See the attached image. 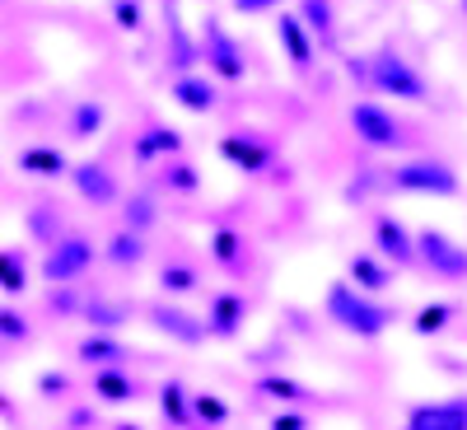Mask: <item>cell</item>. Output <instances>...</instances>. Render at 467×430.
<instances>
[{
  "label": "cell",
  "mask_w": 467,
  "mask_h": 430,
  "mask_svg": "<svg viewBox=\"0 0 467 430\" xmlns=\"http://www.w3.org/2000/svg\"><path fill=\"white\" fill-rule=\"evenodd\" d=\"M327 319L341 332H350V337L374 341V337H383L388 328H393V309H383L379 299H369L365 290H356L350 281H332L327 286Z\"/></svg>",
  "instance_id": "1"
},
{
  "label": "cell",
  "mask_w": 467,
  "mask_h": 430,
  "mask_svg": "<svg viewBox=\"0 0 467 430\" xmlns=\"http://www.w3.org/2000/svg\"><path fill=\"white\" fill-rule=\"evenodd\" d=\"M94 257H99L94 239H85V234H57V239L47 244V253H43V281L47 286L80 281L85 271L94 267Z\"/></svg>",
  "instance_id": "2"
},
{
  "label": "cell",
  "mask_w": 467,
  "mask_h": 430,
  "mask_svg": "<svg viewBox=\"0 0 467 430\" xmlns=\"http://www.w3.org/2000/svg\"><path fill=\"white\" fill-rule=\"evenodd\" d=\"M388 187L393 192H411V197H458L462 183L449 164L440 160H407L388 173Z\"/></svg>",
  "instance_id": "3"
},
{
  "label": "cell",
  "mask_w": 467,
  "mask_h": 430,
  "mask_svg": "<svg viewBox=\"0 0 467 430\" xmlns=\"http://www.w3.org/2000/svg\"><path fill=\"white\" fill-rule=\"evenodd\" d=\"M416 257L431 267L435 277H444V281H467V244L449 239L444 229L425 225V229L416 234Z\"/></svg>",
  "instance_id": "4"
},
{
  "label": "cell",
  "mask_w": 467,
  "mask_h": 430,
  "mask_svg": "<svg viewBox=\"0 0 467 430\" xmlns=\"http://www.w3.org/2000/svg\"><path fill=\"white\" fill-rule=\"evenodd\" d=\"M374 85H379L383 94H393V99H407V103H425V94H431L420 75H416L402 57H393V52L374 61Z\"/></svg>",
  "instance_id": "5"
},
{
  "label": "cell",
  "mask_w": 467,
  "mask_h": 430,
  "mask_svg": "<svg viewBox=\"0 0 467 430\" xmlns=\"http://www.w3.org/2000/svg\"><path fill=\"white\" fill-rule=\"evenodd\" d=\"M350 127H356V136L374 150H393L402 141V127L393 122V112H383L379 103H356L350 108Z\"/></svg>",
  "instance_id": "6"
},
{
  "label": "cell",
  "mask_w": 467,
  "mask_h": 430,
  "mask_svg": "<svg viewBox=\"0 0 467 430\" xmlns=\"http://www.w3.org/2000/svg\"><path fill=\"white\" fill-rule=\"evenodd\" d=\"M374 248L393 262V267H411V262H420L416 257V234L398 220V215H374Z\"/></svg>",
  "instance_id": "7"
},
{
  "label": "cell",
  "mask_w": 467,
  "mask_h": 430,
  "mask_svg": "<svg viewBox=\"0 0 467 430\" xmlns=\"http://www.w3.org/2000/svg\"><path fill=\"white\" fill-rule=\"evenodd\" d=\"M407 430H467V398H444V403L411 407Z\"/></svg>",
  "instance_id": "8"
},
{
  "label": "cell",
  "mask_w": 467,
  "mask_h": 430,
  "mask_svg": "<svg viewBox=\"0 0 467 430\" xmlns=\"http://www.w3.org/2000/svg\"><path fill=\"white\" fill-rule=\"evenodd\" d=\"M150 323L160 328L164 337L182 341V346H202L211 337L206 319H192V314H182V309H173V304H150Z\"/></svg>",
  "instance_id": "9"
},
{
  "label": "cell",
  "mask_w": 467,
  "mask_h": 430,
  "mask_svg": "<svg viewBox=\"0 0 467 430\" xmlns=\"http://www.w3.org/2000/svg\"><path fill=\"white\" fill-rule=\"evenodd\" d=\"M66 178L75 183V192H80L89 206H112L117 197H122V187H117V173H108L103 164H75Z\"/></svg>",
  "instance_id": "10"
},
{
  "label": "cell",
  "mask_w": 467,
  "mask_h": 430,
  "mask_svg": "<svg viewBox=\"0 0 467 430\" xmlns=\"http://www.w3.org/2000/svg\"><path fill=\"white\" fill-rule=\"evenodd\" d=\"M244 314H248L244 295L220 290V295L211 299V314H206V328H211V337H239V328H244Z\"/></svg>",
  "instance_id": "11"
},
{
  "label": "cell",
  "mask_w": 467,
  "mask_h": 430,
  "mask_svg": "<svg viewBox=\"0 0 467 430\" xmlns=\"http://www.w3.org/2000/svg\"><path fill=\"white\" fill-rule=\"evenodd\" d=\"M206 61H211V70L224 75V80H239L244 75V52L234 47V37L224 28H206Z\"/></svg>",
  "instance_id": "12"
},
{
  "label": "cell",
  "mask_w": 467,
  "mask_h": 430,
  "mask_svg": "<svg viewBox=\"0 0 467 430\" xmlns=\"http://www.w3.org/2000/svg\"><path fill=\"white\" fill-rule=\"evenodd\" d=\"M19 173H28V178H66L70 164H66V154L57 145H28L19 154Z\"/></svg>",
  "instance_id": "13"
},
{
  "label": "cell",
  "mask_w": 467,
  "mask_h": 430,
  "mask_svg": "<svg viewBox=\"0 0 467 430\" xmlns=\"http://www.w3.org/2000/svg\"><path fill=\"white\" fill-rule=\"evenodd\" d=\"M220 154L234 164V169H244V173H262L266 169V145H257V141H248V136H224L220 141Z\"/></svg>",
  "instance_id": "14"
},
{
  "label": "cell",
  "mask_w": 467,
  "mask_h": 430,
  "mask_svg": "<svg viewBox=\"0 0 467 430\" xmlns=\"http://www.w3.org/2000/svg\"><path fill=\"white\" fill-rule=\"evenodd\" d=\"M346 277H350V286L356 290H365V295H379V290H388V267L379 262V257H369V253H356L346 262Z\"/></svg>",
  "instance_id": "15"
},
{
  "label": "cell",
  "mask_w": 467,
  "mask_h": 430,
  "mask_svg": "<svg viewBox=\"0 0 467 430\" xmlns=\"http://www.w3.org/2000/svg\"><path fill=\"white\" fill-rule=\"evenodd\" d=\"M94 398L112 403V407H122V403H136V379H127L117 365H103L94 374Z\"/></svg>",
  "instance_id": "16"
},
{
  "label": "cell",
  "mask_w": 467,
  "mask_h": 430,
  "mask_svg": "<svg viewBox=\"0 0 467 430\" xmlns=\"http://www.w3.org/2000/svg\"><path fill=\"white\" fill-rule=\"evenodd\" d=\"M80 361H85V365H99V370H103V365H122V361H127V346L117 341L112 332H89V337L80 341Z\"/></svg>",
  "instance_id": "17"
},
{
  "label": "cell",
  "mask_w": 467,
  "mask_h": 430,
  "mask_svg": "<svg viewBox=\"0 0 467 430\" xmlns=\"http://www.w3.org/2000/svg\"><path fill=\"white\" fill-rule=\"evenodd\" d=\"M103 253H108L112 267H140V262H145V234H136V229H117Z\"/></svg>",
  "instance_id": "18"
},
{
  "label": "cell",
  "mask_w": 467,
  "mask_h": 430,
  "mask_svg": "<svg viewBox=\"0 0 467 430\" xmlns=\"http://www.w3.org/2000/svg\"><path fill=\"white\" fill-rule=\"evenodd\" d=\"M85 323L94 328V332H117L122 323H131V314H127V304H112V299H89L85 304Z\"/></svg>",
  "instance_id": "19"
},
{
  "label": "cell",
  "mask_w": 467,
  "mask_h": 430,
  "mask_svg": "<svg viewBox=\"0 0 467 430\" xmlns=\"http://www.w3.org/2000/svg\"><path fill=\"white\" fill-rule=\"evenodd\" d=\"M103 127V103L99 99H80L70 108V141H94Z\"/></svg>",
  "instance_id": "20"
},
{
  "label": "cell",
  "mask_w": 467,
  "mask_h": 430,
  "mask_svg": "<svg viewBox=\"0 0 467 430\" xmlns=\"http://www.w3.org/2000/svg\"><path fill=\"white\" fill-rule=\"evenodd\" d=\"M173 99L187 108V112H211L215 108V89L206 80H197V75H182V80L173 85Z\"/></svg>",
  "instance_id": "21"
},
{
  "label": "cell",
  "mask_w": 467,
  "mask_h": 430,
  "mask_svg": "<svg viewBox=\"0 0 467 430\" xmlns=\"http://www.w3.org/2000/svg\"><path fill=\"white\" fill-rule=\"evenodd\" d=\"M178 145H182V136H178L173 127H150V131L136 141V160H140V164H150L154 154H173Z\"/></svg>",
  "instance_id": "22"
},
{
  "label": "cell",
  "mask_w": 467,
  "mask_h": 430,
  "mask_svg": "<svg viewBox=\"0 0 467 430\" xmlns=\"http://www.w3.org/2000/svg\"><path fill=\"white\" fill-rule=\"evenodd\" d=\"M122 215H127V229H136V234H150L154 225H160V206H154L150 192H131Z\"/></svg>",
  "instance_id": "23"
},
{
  "label": "cell",
  "mask_w": 467,
  "mask_h": 430,
  "mask_svg": "<svg viewBox=\"0 0 467 430\" xmlns=\"http://www.w3.org/2000/svg\"><path fill=\"white\" fill-rule=\"evenodd\" d=\"M0 290L5 295H24L28 290V267H24L19 248H0Z\"/></svg>",
  "instance_id": "24"
},
{
  "label": "cell",
  "mask_w": 467,
  "mask_h": 430,
  "mask_svg": "<svg viewBox=\"0 0 467 430\" xmlns=\"http://www.w3.org/2000/svg\"><path fill=\"white\" fill-rule=\"evenodd\" d=\"M276 33H281V43H285V52H290V61L295 66H308V37H304V19H295V15H281V24H276Z\"/></svg>",
  "instance_id": "25"
},
{
  "label": "cell",
  "mask_w": 467,
  "mask_h": 430,
  "mask_svg": "<svg viewBox=\"0 0 467 430\" xmlns=\"http://www.w3.org/2000/svg\"><path fill=\"white\" fill-rule=\"evenodd\" d=\"M160 412H164V421H173V425H187L192 421V398H187V388L182 383H164L160 388Z\"/></svg>",
  "instance_id": "26"
},
{
  "label": "cell",
  "mask_w": 467,
  "mask_h": 430,
  "mask_svg": "<svg viewBox=\"0 0 467 430\" xmlns=\"http://www.w3.org/2000/svg\"><path fill=\"white\" fill-rule=\"evenodd\" d=\"M257 393L262 398H276V403H308L314 393H308L304 383H295V379H257Z\"/></svg>",
  "instance_id": "27"
},
{
  "label": "cell",
  "mask_w": 467,
  "mask_h": 430,
  "mask_svg": "<svg viewBox=\"0 0 467 430\" xmlns=\"http://www.w3.org/2000/svg\"><path fill=\"white\" fill-rule=\"evenodd\" d=\"M160 290H164V295H192V290H197V271L182 267V262H169V267L160 271Z\"/></svg>",
  "instance_id": "28"
},
{
  "label": "cell",
  "mask_w": 467,
  "mask_h": 430,
  "mask_svg": "<svg viewBox=\"0 0 467 430\" xmlns=\"http://www.w3.org/2000/svg\"><path fill=\"white\" fill-rule=\"evenodd\" d=\"M239 248H244V239H239V234H234V229H215L211 234V253H215V262L220 267H239Z\"/></svg>",
  "instance_id": "29"
},
{
  "label": "cell",
  "mask_w": 467,
  "mask_h": 430,
  "mask_svg": "<svg viewBox=\"0 0 467 430\" xmlns=\"http://www.w3.org/2000/svg\"><path fill=\"white\" fill-rule=\"evenodd\" d=\"M449 319H453V309H449V304H425L420 314H416V323H411V328H416L420 337H435V332H444V328H449Z\"/></svg>",
  "instance_id": "30"
},
{
  "label": "cell",
  "mask_w": 467,
  "mask_h": 430,
  "mask_svg": "<svg viewBox=\"0 0 467 430\" xmlns=\"http://www.w3.org/2000/svg\"><path fill=\"white\" fill-rule=\"evenodd\" d=\"M164 187H169V192H197V187H202V173L178 160V164L164 169Z\"/></svg>",
  "instance_id": "31"
},
{
  "label": "cell",
  "mask_w": 467,
  "mask_h": 430,
  "mask_svg": "<svg viewBox=\"0 0 467 430\" xmlns=\"http://www.w3.org/2000/svg\"><path fill=\"white\" fill-rule=\"evenodd\" d=\"M192 416H202L206 425H224L229 421V407L215 393H197V398H192Z\"/></svg>",
  "instance_id": "32"
},
{
  "label": "cell",
  "mask_w": 467,
  "mask_h": 430,
  "mask_svg": "<svg viewBox=\"0 0 467 430\" xmlns=\"http://www.w3.org/2000/svg\"><path fill=\"white\" fill-rule=\"evenodd\" d=\"M304 24L314 28L318 37H327L332 33V5L327 0H304Z\"/></svg>",
  "instance_id": "33"
},
{
  "label": "cell",
  "mask_w": 467,
  "mask_h": 430,
  "mask_svg": "<svg viewBox=\"0 0 467 430\" xmlns=\"http://www.w3.org/2000/svg\"><path fill=\"white\" fill-rule=\"evenodd\" d=\"M0 337L5 341H28V319L19 314V309L0 304Z\"/></svg>",
  "instance_id": "34"
},
{
  "label": "cell",
  "mask_w": 467,
  "mask_h": 430,
  "mask_svg": "<svg viewBox=\"0 0 467 430\" xmlns=\"http://www.w3.org/2000/svg\"><path fill=\"white\" fill-rule=\"evenodd\" d=\"M271 5H281V0H234V10H239V15H262Z\"/></svg>",
  "instance_id": "35"
},
{
  "label": "cell",
  "mask_w": 467,
  "mask_h": 430,
  "mask_svg": "<svg viewBox=\"0 0 467 430\" xmlns=\"http://www.w3.org/2000/svg\"><path fill=\"white\" fill-rule=\"evenodd\" d=\"M271 430H308V421H304V416H295V412H281L276 421H271Z\"/></svg>",
  "instance_id": "36"
},
{
  "label": "cell",
  "mask_w": 467,
  "mask_h": 430,
  "mask_svg": "<svg viewBox=\"0 0 467 430\" xmlns=\"http://www.w3.org/2000/svg\"><path fill=\"white\" fill-rule=\"evenodd\" d=\"M117 19H122V28H136V24H140V10L122 0V5H117Z\"/></svg>",
  "instance_id": "37"
},
{
  "label": "cell",
  "mask_w": 467,
  "mask_h": 430,
  "mask_svg": "<svg viewBox=\"0 0 467 430\" xmlns=\"http://www.w3.org/2000/svg\"><path fill=\"white\" fill-rule=\"evenodd\" d=\"M37 388H43V393H61V388H66V374H43V379H37Z\"/></svg>",
  "instance_id": "38"
},
{
  "label": "cell",
  "mask_w": 467,
  "mask_h": 430,
  "mask_svg": "<svg viewBox=\"0 0 467 430\" xmlns=\"http://www.w3.org/2000/svg\"><path fill=\"white\" fill-rule=\"evenodd\" d=\"M117 430H140V425H117Z\"/></svg>",
  "instance_id": "39"
}]
</instances>
